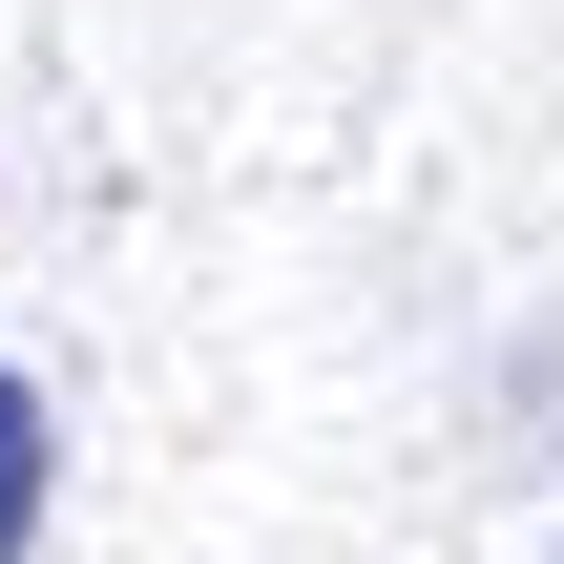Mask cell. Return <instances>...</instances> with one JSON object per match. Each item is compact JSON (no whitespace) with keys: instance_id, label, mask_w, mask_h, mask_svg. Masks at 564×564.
<instances>
[{"instance_id":"cell-1","label":"cell","mask_w":564,"mask_h":564,"mask_svg":"<svg viewBox=\"0 0 564 564\" xmlns=\"http://www.w3.org/2000/svg\"><path fill=\"white\" fill-rule=\"evenodd\" d=\"M42 481H63V419H42V398H21V377H0V564L42 544Z\"/></svg>"}]
</instances>
